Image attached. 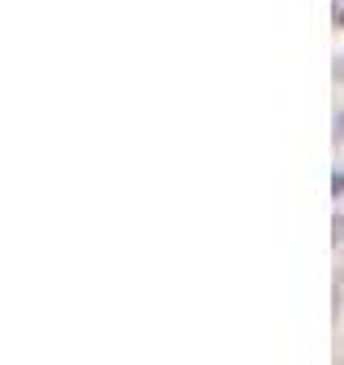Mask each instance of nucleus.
I'll list each match as a JSON object with an SVG mask.
<instances>
[{"label":"nucleus","mask_w":344,"mask_h":365,"mask_svg":"<svg viewBox=\"0 0 344 365\" xmlns=\"http://www.w3.org/2000/svg\"><path fill=\"white\" fill-rule=\"evenodd\" d=\"M335 241H344V215H335Z\"/></svg>","instance_id":"nucleus-3"},{"label":"nucleus","mask_w":344,"mask_h":365,"mask_svg":"<svg viewBox=\"0 0 344 365\" xmlns=\"http://www.w3.org/2000/svg\"><path fill=\"white\" fill-rule=\"evenodd\" d=\"M340 138H344V108L335 112V142H340Z\"/></svg>","instance_id":"nucleus-2"},{"label":"nucleus","mask_w":344,"mask_h":365,"mask_svg":"<svg viewBox=\"0 0 344 365\" xmlns=\"http://www.w3.org/2000/svg\"><path fill=\"white\" fill-rule=\"evenodd\" d=\"M340 5H344V0H340Z\"/></svg>","instance_id":"nucleus-6"},{"label":"nucleus","mask_w":344,"mask_h":365,"mask_svg":"<svg viewBox=\"0 0 344 365\" xmlns=\"http://www.w3.org/2000/svg\"><path fill=\"white\" fill-rule=\"evenodd\" d=\"M331 194H335V198L344 194V168H335V172H331Z\"/></svg>","instance_id":"nucleus-1"},{"label":"nucleus","mask_w":344,"mask_h":365,"mask_svg":"<svg viewBox=\"0 0 344 365\" xmlns=\"http://www.w3.org/2000/svg\"><path fill=\"white\" fill-rule=\"evenodd\" d=\"M335 78H344V56H340V65H335Z\"/></svg>","instance_id":"nucleus-5"},{"label":"nucleus","mask_w":344,"mask_h":365,"mask_svg":"<svg viewBox=\"0 0 344 365\" xmlns=\"http://www.w3.org/2000/svg\"><path fill=\"white\" fill-rule=\"evenodd\" d=\"M335 26H344V5H340V9H335Z\"/></svg>","instance_id":"nucleus-4"}]
</instances>
